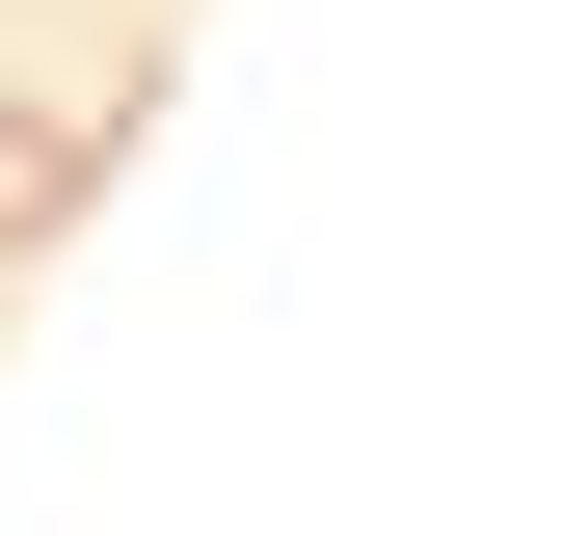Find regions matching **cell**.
I'll use <instances>...</instances> for the list:
<instances>
[{"mask_svg": "<svg viewBox=\"0 0 562 536\" xmlns=\"http://www.w3.org/2000/svg\"><path fill=\"white\" fill-rule=\"evenodd\" d=\"M81 188H108L81 108H0V242H81Z\"/></svg>", "mask_w": 562, "mask_h": 536, "instance_id": "obj_1", "label": "cell"}]
</instances>
